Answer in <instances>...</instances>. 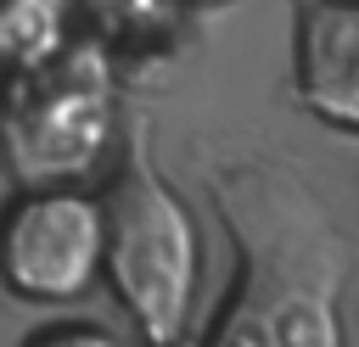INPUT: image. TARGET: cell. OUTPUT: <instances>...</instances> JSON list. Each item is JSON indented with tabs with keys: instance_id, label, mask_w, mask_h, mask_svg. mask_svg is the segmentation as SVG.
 Masks as SVG:
<instances>
[{
	"instance_id": "cell-1",
	"label": "cell",
	"mask_w": 359,
	"mask_h": 347,
	"mask_svg": "<svg viewBox=\"0 0 359 347\" xmlns=\"http://www.w3.org/2000/svg\"><path fill=\"white\" fill-rule=\"evenodd\" d=\"M213 207L236 241V285L202 347H342L353 252L331 207L269 162L213 174Z\"/></svg>"
},
{
	"instance_id": "cell-2",
	"label": "cell",
	"mask_w": 359,
	"mask_h": 347,
	"mask_svg": "<svg viewBox=\"0 0 359 347\" xmlns=\"http://www.w3.org/2000/svg\"><path fill=\"white\" fill-rule=\"evenodd\" d=\"M107 252L101 280L112 285L118 308L140 330L146 347H180L196 313V274H202V235L191 207L163 185L140 146H129L112 190L101 196Z\"/></svg>"
},
{
	"instance_id": "cell-3",
	"label": "cell",
	"mask_w": 359,
	"mask_h": 347,
	"mask_svg": "<svg viewBox=\"0 0 359 347\" xmlns=\"http://www.w3.org/2000/svg\"><path fill=\"white\" fill-rule=\"evenodd\" d=\"M112 146V67L95 45L6 73L0 162L17 185H79Z\"/></svg>"
},
{
	"instance_id": "cell-4",
	"label": "cell",
	"mask_w": 359,
	"mask_h": 347,
	"mask_svg": "<svg viewBox=\"0 0 359 347\" xmlns=\"http://www.w3.org/2000/svg\"><path fill=\"white\" fill-rule=\"evenodd\" d=\"M107 218L79 185H17L0 207V285L17 302L67 308L101 280Z\"/></svg>"
},
{
	"instance_id": "cell-5",
	"label": "cell",
	"mask_w": 359,
	"mask_h": 347,
	"mask_svg": "<svg viewBox=\"0 0 359 347\" xmlns=\"http://www.w3.org/2000/svg\"><path fill=\"white\" fill-rule=\"evenodd\" d=\"M292 90L320 123L359 134V0H303L292 28Z\"/></svg>"
},
{
	"instance_id": "cell-6",
	"label": "cell",
	"mask_w": 359,
	"mask_h": 347,
	"mask_svg": "<svg viewBox=\"0 0 359 347\" xmlns=\"http://www.w3.org/2000/svg\"><path fill=\"white\" fill-rule=\"evenodd\" d=\"M67 45V0H0V73L50 62Z\"/></svg>"
},
{
	"instance_id": "cell-7",
	"label": "cell",
	"mask_w": 359,
	"mask_h": 347,
	"mask_svg": "<svg viewBox=\"0 0 359 347\" xmlns=\"http://www.w3.org/2000/svg\"><path fill=\"white\" fill-rule=\"evenodd\" d=\"M22 347H123L112 330H101V325H84V319H56V325H45V330H34Z\"/></svg>"
}]
</instances>
